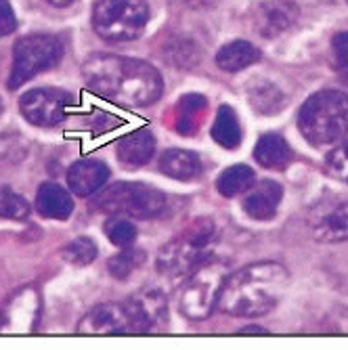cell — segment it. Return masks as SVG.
I'll return each instance as SVG.
<instances>
[{
  "label": "cell",
  "mask_w": 348,
  "mask_h": 350,
  "mask_svg": "<svg viewBox=\"0 0 348 350\" xmlns=\"http://www.w3.org/2000/svg\"><path fill=\"white\" fill-rule=\"evenodd\" d=\"M86 86L122 107H145L162 97V76L147 61L122 55H90L82 66Z\"/></svg>",
  "instance_id": "6da1fadb"
},
{
  "label": "cell",
  "mask_w": 348,
  "mask_h": 350,
  "mask_svg": "<svg viewBox=\"0 0 348 350\" xmlns=\"http://www.w3.org/2000/svg\"><path fill=\"white\" fill-rule=\"evenodd\" d=\"M288 281L290 273L279 262L247 265L225 279L216 304L231 317H263L279 304Z\"/></svg>",
  "instance_id": "7a4b0ae2"
},
{
  "label": "cell",
  "mask_w": 348,
  "mask_h": 350,
  "mask_svg": "<svg viewBox=\"0 0 348 350\" xmlns=\"http://www.w3.org/2000/svg\"><path fill=\"white\" fill-rule=\"evenodd\" d=\"M298 129L314 147L342 141L348 135V94L340 90L314 92L298 111Z\"/></svg>",
  "instance_id": "3957f363"
},
{
  "label": "cell",
  "mask_w": 348,
  "mask_h": 350,
  "mask_svg": "<svg viewBox=\"0 0 348 350\" xmlns=\"http://www.w3.org/2000/svg\"><path fill=\"white\" fill-rule=\"evenodd\" d=\"M216 235V227L210 218H198L176 239L166 243L157 254L155 269L164 277H183L198 265L210 258V247Z\"/></svg>",
  "instance_id": "277c9868"
},
{
  "label": "cell",
  "mask_w": 348,
  "mask_h": 350,
  "mask_svg": "<svg viewBox=\"0 0 348 350\" xmlns=\"http://www.w3.org/2000/svg\"><path fill=\"white\" fill-rule=\"evenodd\" d=\"M90 206L103 214H126L145 220L162 216L168 208V198L143 183H116L94 198Z\"/></svg>",
  "instance_id": "5b68a950"
},
{
  "label": "cell",
  "mask_w": 348,
  "mask_h": 350,
  "mask_svg": "<svg viewBox=\"0 0 348 350\" xmlns=\"http://www.w3.org/2000/svg\"><path fill=\"white\" fill-rule=\"evenodd\" d=\"M149 21L145 0H101L92 11V27L107 42L139 38Z\"/></svg>",
  "instance_id": "8992f818"
},
{
  "label": "cell",
  "mask_w": 348,
  "mask_h": 350,
  "mask_svg": "<svg viewBox=\"0 0 348 350\" xmlns=\"http://www.w3.org/2000/svg\"><path fill=\"white\" fill-rule=\"evenodd\" d=\"M229 277V267L216 258H206L191 271V277L185 283L180 294V310L193 321H204L210 317L214 304L218 302L220 288Z\"/></svg>",
  "instance_id": "52a82bcc"
},
{
  "label": "cell",
  "mask_w": 348,
  "mask_h": 350,
  "mask_svg": "<svg viewBox=\"0 0 348 350\" xmlns=\"http://www.w3.org/2000/svg\"><path fill=\"white\" fill-rule=\"evenodd\" d=\"M63 57V44L49 34H31L19 38L13 49V68L9 88L17 90L34 76L55 68Z\"/></svg>",
  "instance_id": "ba28073f"
},
{
  "label": "cell",
  "mask_w": 348,
  "mask_h": 350,
  "mask_svg": "<svg viewBox=\"0 0 348 350\" xmlns=\"http://www.w3.org/2000/svg\"><path fill=\"white\" fill-rule=\"evenodd\" d=\"M74 103L76 101L68 90L34 88L27 90L19 99V111L29 124L42 126V129H53V126L66 120L68 107H72Z\"/></svg>",
  "instance_id": "9c48e42d"
},
{
  "label": "cell",
  "mask_w": 348,
  "mask_h": 350,
  "mask_svg": "<svg viewBox=\"0 0 348 350\" xmlns=\"http://www.w3.org/2000/svg\"><path fill=\"white\" fill-rule=\"evenodd\" d=\"M40 296L34 288H23L0 312V334H29L40 319Z\"/></svg>",
  "instance_id": "30bf717a"
},
{
  "label": "cell",
  "mask_w": 348,
  "mask_h": 350,
  "mask_svg": "<svg viewBox=\"0 0 348 350\" xmlns=\"http://www.w3.org/2000/svg\"><path fill=\"white\" fill-rule=\"evenodd\" d=\"M122 304L126 308V314H129L131 332H151L166 321V296L155 288L137 292Z\"/></svg>",
  "instance_id": "8fae6325"
},
{
  "label": "cell",
  "mask_w": 348,
  "mask_h": 350,
  "mask_svg": "<svg viewBox=\"0 0 348 350\" xmlns=\"http://www.w3.org/2000/svg\"><path fill=\"white\" fill-rule=\"evenodd\" d=\"M298 19V7L292 0H267L252 11V27L263 38H277Z\"/></svg>",
  "instance_id": "7c38bea8"
},
{
  "label": "cell",
  "mask_w": 348,
  "mask_h": 350,
  "mask_svg": "<svg viewBox=\"0 0 348 350\" xmlns=\"http://www.w3.org/2000/svg\"><path fill=\"white\" fill-rule=\"evenodd\" d=\"M131 332L129 329V314H126L124 304L105 302L90 308L82 321L78 323V334H90V336H116Z\"/></svg>",
  "instance_id": "4fadbf2b"
},
{
  "label": "cell",
  "mask_w": 348,
  "mask_h": 350,
  "mask_svg": "<svg viewBox=\"0 0 348 350\" xmlns=\"http://www.w3.org/2000/svg\"><path fill=\"white\" fill-rule=\"evenodd\" d=\"M281 198H283V189L279 183L260 180L245 191L241 206H243V212L252 220H271L277 214Z\"/></svg>",
  "instance_id": "5bb4252c"
},
{
  "label": "cell",
  "mask_w": 348,
  "mask_h": 350,
  "mask_svg": "<svg viewBox=\"0 0 348 350\" xmlns=\"http://www.w3.org/2000/svg\"><path fill=\"white\" fill-rule=\"evenodd\" d=\"M206 109L208 101L204 94L189 92L183 94L178 103L170 109L172 111V131L183 135V137H193L202 129V124L206 120Z\"/></svg>",
  "instance_id": "9a60e30c"
},
{
  "label": "cell",
  "mask_w": 348,
  "mask_h": 350,
  "mask_svg": "<svg viewBox=\"0 0 348 350\" xmlns=\"http://www.w3.org/2000/svg\"><path fill=\"white\" fill-rule=\"evenodd\" d=\"M109 168L99 160H80L68 170V185L76 196L88 198L107 183Z\"/></svg>",
  "instance_id": "2e32d148"
},
{
  "label": "cell",
  "mask_w": 348,
  "mask_h": 350,
  "mask_svg": "<svg viewBox=\"0 0 348 350\" xmlns=\"http://www.w3.org/2000/svg\"><path fill=\"white\" fill-rule=\"evenodd\" d=\"M312 235L319 241H348V200L330 206L312 220Z\"/></svg>",
  "instance_id": "e0dca14e"
},
{
  "label": "cell",
  "mask_w": 348,
  "mask_h": 350,
  "mask_svg": "<svg viewBox=\"0 0 348 350\" xmlns=\"http://www.w3.org/2000/svg\"><path fill=\"white\" fill-rule=\"evenodd\" d=\"M116 153L124 166L129 168L145 166L155 153V139L149 131H135L116 143Z\"/></svg>",
  "instance_id": "ac0fdd59"
},
{
  "label": "cell",
  "mask_w": 348,
  "mask_h": 350,
  "mask_svg": "<svg viewBox=\"0 0 348 350\" xmlns=\"http://www.w3.org/2000/svg\"><path fill=\"white\" fill-rule=\"evenodd\" d=\"M36 210L44 218L68 220L74 212V200L61 185L44 183V185H40L38 193H36Z\"/></svg>",
  "instance_id": "d6986e66"
},
{
  "label": "cell",
  "mask_w": 348,
  "mask_h": 350,
  "mask_svg": "<svg viewBox=\"0 0 348 350\" xmlns=\"http://www.w3.org/2000/svg\"><path fill=\"white\" fill-rule=\"evenodd\" d=\"M160 170L176 180H193L202 174V160L193 151L168 149L160 157Z\"/></svg>",
  "instance_id": "ffe728a7"
},
{
  "label": "cell",
  "mask_w": 348,
  "mask_h": 350,
  "mask_svg": "<svg viewBox=\"0 0 348 350\" xmlns=\"http://www.w3.org/2000/svg\"><path fill=\"white\" fill-rule=\"evenodd\" d=\"M256 162L267 170H286L292 162V149L288 141L279 135H265L254 147Z\"/></svg>",
  "instance_id": "44dd1931"
},
{
  "label": "cell",
  "mask_w": 348,
  "mask_h": 350,
  "mask_svg": "<svg viewBox=\"0 0 348 350\" xmlns=\"http://www.w3.org/2000/svg\"><path fill=\"white\" fill-rule=\"evenodd\" d=\"M260 59V51L247 40H233L216 53V66L223 72H241Z\"/></svg>",
  "instance_id": "7402d4cb"
},
{
  "label": "cell",
  "mask_w": 348,
  "mask_h": 350,
  "mask_svg": "<svg viewBox=\"0 0 348 350\" xmlns=\"http://www.w3.org/2000/svg\"><path fill=\"white\" fill-rule=\"evenodd\" d=\"M245 92H247L250 105L254 107L256 113H260V116L279 113L283 109V105H286V97H283V92L273 82H267V80L250 82Z\"/></svg>",
  "instance_id": "603a6c76"
},
{
  "label": "cell",
  "mask_w": 348,
  "mask_h": 350,
  "mask_svg": "<svg viewBox=\"0 0 348 350\" xmlns=\"http://www.w3.org/2000/svg\"><path fill=\"white\" fill-rule=\"evenodd\" d=\"M212 139L225 149H235L241 139H243V131L239 118L235 113V109L231 105H220L216 111V120L212 124Z\"/></svg>",
  "instance_id": "cb8c5ba5"
},
{
  "label": "cell",
  "mask_w": 348,
  "mask_h": 350,
  "mask_svg": "<svg viewBox=\"0 0 348 350\" xmlns=\"http://www.w3.org/2000/svg\"><path fill=\"white\" fill-rule=\"evenodd\" d=\"M254 170L245 164H237V166H231L227 168L223 174L218 176L216 180V189L220 196L225 198H235V196H241L245 191L254 185Z\"/></svg>",
  "instance_id": "d4e9b609"
},
{
  "label": "cell",
  "mask_w": 348,
  "mask_h": 350,
  "mask_svg": "<svg viewBox=\"0 0 348 350\" xmlns=\"http://www.w3.org/2000/svg\"><path fill=\"white\" fill-rule=\"evenodd\" d=\"M145 260V252H141L139 247L126 245L120 254H116L113 258H109L107 269L111 273V277L116 279H129Z\"/></svg>",
  "instance_id": "484cf974"
},
{
  "label": "cell",
  "mask_w": 348,
  "mask_h": 350,
  "mask_svg": "<svg viewBox=\"0 0 348 350\" xmlns=\"http://www.w3.org/2000/svg\"><path fill=\"white\" fill-rule=\"evenodd\" d=\"M97 243L88 237H78L70 243H66V247L61 250V258L70 262V265H78V267H84V265H90L94 258H97Z\"/></svg>",
  "instance_id": "4316f807"
},
{
  "label": "cell",
  "mask_w": 348,
  "mask_h": 350,
  "mask_svg": "<svg viewBox=\"0 0 348 350\" xmlns=\"http://www.w3.org/2000/svg\"><path fill=\"white\" fill-rule=\"evenodd\" d=\"M105 235L113 245L126 247V245H131L137 239V229H135V225L129 218H122V216L113 214L105 222Z\"/></svg>",
  "instance_id": "83f0119b"
},
{
  "label": "cell",
  "mask_w": 348,
  "mask_h": 350,
  "mask_svg": "<svg viewBox=\"0 0 348 350\" xmlns=\"http://www.w3.org/2000/svg\"><path fill=\"white\" fill-rule=\"evenodd\" d=\"M29 216V204L23 196L11 189H0V218L5 220H25Z\"/></svg>",
  "instance_id": "f1b7e54d"
},
{
  "label": "cell",
  "mask_w": 348,
  "mask_h": 350,
  "mask_svg": "<svg viewBox=\"0 0 348 350\" xmlns=\"http://www.w3.org/2000/svg\"><path fill=\"white\" fill-rule=\"evenodd\" d=\"M348 137V135H346ZM323 170L340 180V183H348V139L344 143H340L338 147H334L327 155H325V162H323Z\"/></svg>",
  "instance_id": "f546056e"
},
{
  "label": "cell",
  "mask_w": 348,
  "mask_h": 350,
  "mask_svg": "<svg viewBox=\"0 0 348 350\" xmlns=\"http://www.w3.org/2000/svg\"><path fill=\"white\" fill-rule=\"evenodd\" d=\"M166 59H168V63L178 66V68H193L200 59V53L193 42L180 40V42H172L166 46Z\"/></svg>",
  "instance_id": "4dcf8cb0"
},
{
  "label": "cell",
  "mask_w": 348,
  "mask_h": 350,
  "mask_svg": "<svg viewBox=\"0 0 348 350\" xmlns=\"http://www.w3.org/2000/svg\"><path fill=\"white\" fill-rule=\"evenodd\" d=\"M332 59L334 70L348 84V31H340L332 40Z\"/></svg>",
  "instance_id": "1f68e13d"
},
{
  "label": "cell",
  "mask_w": 348,
  "mask_h": 350,
  "mask_svg": "<svg viewBox=\"0 0 348 350\" xmlns=\"http://www.w3.org/2000/svg\"><path fill=\"white\" fill-rule=\"evenodd\" d=\"M25 155V143L19 137H0V164H15Z\"/></svg>",
  "instance_id": "d6a6232c"
},
{
  "label": "cell",
  "mask_w": 348,
  "mask_h": 350,
  "mask_svg": "<svg viewBox=\"0 0 348 350\" xmlns=\"http://www.w3.org/2000/svg\"><path fill=\"white\" fill-rule=\"evenodd\" d=\"M15 27H17V19H15L11 5L7 3V0H0V36L13 34Z\"/></svg>",
  "instance_id": "836d02e7"
},
{
  "label": "cell",
  "mask_w": 348,
  "mask_h": 350,
  "mask_svg": "<svg viewBox=\"0 0 348 350\" xmlns=\"http://www.w3.org/2000/svg\"><path fill=\"white\" fill-rule=\"evenodd\" d=\"M216 3H218V0H185V5L191 7V9H210Z\"/></svg>",
  "instance_id": "e575fe53"
},
{
  "label": "cell",
  "mask_w": 348,
  "mask_h": 350,
  "mask_svg": "<svg viewBox=\"0 0 348 350\" xmlns=\"http://www.w3.org/2000/svg\"><path fill=\"white\" fill-rule=\"evenodd\" d=\"M239 334H241V336H247V334H252V336H256V334H260V336H267L269 332H267V329H263V327H243Z\"/></svg>",
  "instance_id": "d590c367"
},
{
  "label": "cell",
  "mask_w": 348,
  "mask_h": 350,
  "mask_svg": "<svg viewBox=\"0 0 348 350\" xmlns=\"http://www.w3.org/2000/svg\"><path fill=\"white\" fill-rule=\"evenodd\" d=\"M46 3L53 7H70V5H74V0H46Z\"/></svg>",
  "instance_id": "8d00e7d4"
},
{
  "label": "cell",
  "mask_w": 348,
  "mask_h": 350,
  "mask_svg": "<svg viewBox=\"0 0 348 350\" xmlns=\"http://www.w3.org/2000/svg\"><path fill=\"white\" fill-rule=\"evenodd\" d=\"M0 113H3V101H0Z\"/></svg>",
  "instance_id": "74e56055"
},
{
  "label": "cell",
  "mask_w": 348,
  "mask_h": 350,
  "mask_svg": "<svg viewBox=\"0 0 348 350\" xmlns=\"http://www.w3.org/2000/svg\"><path fill=\"white\" fill-rule=\"evenodd\" d=\"M346 3H348V0H346Z\"/></svg>",
  "instance_id": "f35d334b"
}]
</instances>
